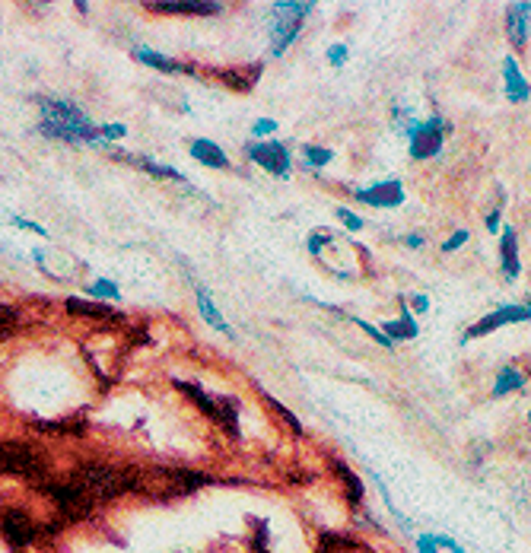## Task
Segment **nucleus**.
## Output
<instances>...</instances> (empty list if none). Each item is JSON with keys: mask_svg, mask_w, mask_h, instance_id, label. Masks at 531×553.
Segmentation results:
<instances>
[{"mask_svg": "<svg viewBox=\"0 0 531 553\" xmlns=\"http://www.w3.org/2000/svg\"><path fill=\"white\" fill-rule=\"evenodd\" d=\"M39 131L45 137L64 140V144H86V147L105 144L102 131L93 124V118L86 115L80 105L58 99V96L39 99Z\"/></svg>", "mask_w": 531, "mask_h": 553, "instance_id": "nucleus-1", "label": "nucleus"}, {"mask_svg": "<svg viewBox=\"0 0 531 553\" xmlns=\"http://www.w3.org/2000/svg\"><path fill=\"white\" fill-rule=\"evenodd\" d=\"M70 484L83 496L96 503H112V499L131 493V465H109V461H80L70 471Z\"/></svg>", "mask_w": 531, "mask_h": 553, "instance_id": "nucleus-2", "label": "nucleus"}, {"mask_svg": "<svg viewBox=\"0 0 531 553\" xmlns=\"http://www.w3.org/2000/svg\"><path fill=\"white\" fill-rule=\"evenodd\" d=\"M210 484L207 474H194L188 468H137L131 465V493L150 496V499H175L188 496L198 487Z\"/></svg>", "mask_w": 531, "mask_h": 553, "instance_id": "nucleus-3", "label": "nucleus"}, {"mask_svg": "<svg viewBox=\"0 0 531 553\" xmlns=\"http://www.w3.org/2000/svg\"><path fill=\"white\" fill-rule=\"evenodd\" d=\"M0 474L29 480V484H45L48 458L26 439H0Z\"/></svg>", "mask_w": 531, "mask_h": 553, "instance_id": "nucleus-4", "label": "nucleus"}, {"mask_svg": "<svg viewBox=\"0 0 531 553\" xmlns=\"http://www.w3.org/2000/svg\"><path fill=\"white\" fill-rule=\"evenodd\" d=\"M64 528L61 519L55 522H39L32 512L26 509H7L4 515H0V531H4V538L13 550H29L35 547L39 541H48V538H55V534Z\"/></svg>", "mask_w": 531, "mask_h": 553, "instance_id": "nucleus-5", "label": "nucleus"}, {"mask_svg": "<svg viewBox=\"0 0 531 553\" xmlns=\"http://www.w3.org/2000/svg\"><path fill=\"white\" fill-rule=\"evenodd\" d=\"M39 490L51 499V506H55L58 519L64 525L70 522H86L93 515V499L83 496L70 480H45V484H39Z\"/></svg>", "mask_w": 531, "mask_h": 553, "instance_id": "nucleus-6", "label": "nucleus"}, {"mask_svg": "<svg viewBox=\"0 0 531 553\" xmlns=\"http://www.w3.org/2000/svg\"><path fill=\"white\" fill-rule=\"evenodd\" d=\"M312 4H274L268 13V32H271V55L280 58L287 51L299 29H303V20L309 16Z\"/></svg>", "mask_w": 531, "mask_h": 553, "instance_id": "nucleus-7", "label": "nucleus"}, {"mask_svg": "<svg viewBox=\"0 0 531 553\" xmlns=\"http://www.w3.org/2000/svg\"><path fill=\"white\" fill-rule=\"evenodd\" d=\"M172 385L179 388L185 398H191L194 404H198L210 420L220 423L229 436H239V407H236V401H229V398H214V395H207L204 388L188 385V382H179V379H175Z\"/></svg>", "mask_w": 531, "mask_h": 553, "instance_id": "nucleus-8", "label": "nucleus"}, {"mask_svg": "<svg viewBox=\"0 0 531 553\" xmlns=\"http://www.w3.org/2000/svg\"><path fill=\"white\" fill-rule=\"evenodd\" d=\"M449 131V124L442 118L430 121H411L407 124V140H411V156L414 159H430L442 147V134Z\"/></svg>", "mask_w": 531, "mask_h": 553, "instance_id": "nucleus-9", "label": "nucleus"}, {"mask_svg": "<svg viewBox=\"0 0 531 553\" xmlns=\"http://www.w3.org/2000/svg\"><path fill=\"white\" fill-rule=\"evenodd\" d=\"M249 156L261 169H268L271 175L290 178V153L280 140H264V144H249Z\"/></svg>", "mask_w": 531, "mask_h": 553, "instance_id": "nucleus-10", "label": "nucleus"}, {"mask_svg": "<svg viewBox=\"0 0 531 553\" xmlns=\"http://www.w3.org/2000/svg\"><path fill=\"white\" fill-rule=\"evenodd\" d=\"M528 318H531L528 306H503L497 312L484 315L481 321H474V325L465 331V341H474V337H481V334H490V331H497L503 325H516V321H528Z\"/></svg>", "mask_w": 531, "mask_h": 553, "instance_id": "nucleus-11", "label": "nucleus"}, {"mask_svg": "<svg viewBox=\"0 0 531 553\" xmlns=\"http://www.w3.org/2000/svg\"><path fill=\"white\" fill-rule=\"evenodd\" d=\"M147 10L172 16H217L223 4H214V0H156V4H147Z\"/></svg>", "mask_w": 531, "mask_h": 553, "instance_id": "nucleus-12", "label": "nucleus"}, {"mask_svg": "<svg viewBox=\"0 0 531 553\" xmlns=\"http://www.w3.org/2000/svg\"><path fill=\"white\" fill-rule=\"evenodd\" d=\"M353 198L363 201V204H373V207H398V204H404V188H401V182H382V185H373L366 191L353 188Z\"/></svg>", "mask_w": 531, "mask_h": 553, "instance_id": "nucleus-13", "label": "nucleus"}, {"mask_svg": "<svg viewBox=\"0 0 531 553\" xmlns=\"http://www.w3.org/2000/svg\"><path fill=\"white\" fill-rule=\"evenodd\" d=\"M528 26H531V4H512L506 7V32L516 48L525 45L528 39Z\"/></svg>", "mask_w": 531, "mask_h": 553, "instance_id": "nucleus-14", "label": "nucleus"}, {"mask_svg": "<svg viewBox=\"0 0 531 553\" xmlns=\"http://www.w3.org/2000/svg\"><path fill=\"white\" fill-rule=\"evenodd\" d=\"M214 77H220L229 89H239V93H249L255 86V80L261 77V67L249 64V67H229V70H214Z\"/></svg>", "mask_w": 531, "mask_h": 553, "instance_id": "nucleus-15", "label": "nucleus"}, {"mask_svg": "<svg viewBox=\"0 0 531 553\" xmlns=\"http://www.w3.org/2000/svg\"><path fill=\"white\" fill-rule=\"evenodd\" d=\"M500 261H503V274L506 280H516L522 264H519V242H516V229L506 226L503 229V242H500Z\"/></svg>", "mask_w": 531, "mask_h": 553, "instance_id": "nucleus-16", "label": "nucleus"}, {"mask_svg": "<svg viewBox=\"0 0 531 553\" xmlns=\"http://www.w3.org/2000/svg\"><path fill=\"white\" fill-rule=\"evenodd\" d=\"M191 156L198 159V163H204V166H210V169H226L229 166V159H226V153L214 144V140H194L191 144Z\"/></svg>", "mask_w": 531, "mask_h": 553, "instance_id": "nucleus-17", "label": "nucleus"}, {"mask_svg": "<svg viewBox=\"0 0 531 553\" xmlns=\"http://www.w3.org/2000/svg\"><path fill=\"white\" fill-rule=\"evenodd\" d=\"M134 58H137L140 64H147V67L163 70V74H188V67H185L182 61L159 55V51H153V48H137V51H134Z\"/></svg>", "mask_w": 531, "mask_h": 553, "instance_id": "nucleus-18", "label": "nucleus"}, {"mask_svg": "<svg viewBox=\"0 0 531 553\" xmlns=\"http://www.w3.org/2000/svg\"><path fill=\"white\" fill-rule=\"evenodd\" d=\"M503 77H506V96L512 102H525L528 99V83L522 77V70L516 64V58H506L503 61Z\"/></svg>", "mask_w": 531, "mask_h": 553, "instance_id": "nucleus-19", "label": "nucleus"}, {"mask_svg": "<svg viewBox=\"0 0 531 553\" xmlns=\"http://www.w3.org/2000/svg\"><path fill=\"white\" fill-rule=\"evenodd\" d=\"M194 296H198V306H201V315H204L207 325H210V328H217L220 334H229V337H233V328H229L226 321L220 318V309L214 306V299H210V293H207L204 287H198V290H194Z\"/></svg>", "mask_w": 531, "mask_h": 553, "instance_id": "nucleus-20", "label": "nucleus"}, {"mask_svg": "<svg viewBox=\"0 0 531 553\" xmlns=\"http://www.w3.org/2000/svg\"><path fill=\"white\" fill-rule=\"evenodd\" d=\"M67 312L80 315V318H96V321H115L118 318V312L96 306V302H86V299H67Z\"/></svg>", "mask_w": 531, "mask_h": 553, "instance_id": "nucleus-21", "label": "nucleus"}, {"mask_svg": "<svg viewBox=\"0 0 531 553\" xmlns=\"http://www.w3.org/2000/svg\"><path fill=\"white\" fill-rule=\"evenodd\" d=\"M318 553H369V550L353 538H341V534H322Z\"/></svg>", "mask_w": 531, "mask_h": 553, "instance_id": "nucleus-22", "label": "nucleus"}, {"mask_svg": "<svg viewBox=\"0 0 531 553\" xmlns=\"http://www.w3.org/2000/svg\"><path fill=\"white\" fill-rule=\"evenodd\" d=\"M525 385V376L516 369V366H506L497 382H493V395H509V391H519Z\"/></svg>", "mask_w": 531, "mask_h": 553, "instance_id": "nucleus-23", "label": "nucleus"}, {"mask_svg": "<svg viewBox=\"0 0 531 553\" xmlns=\"http://www.w3.org/2000/svg\"><path fill=\"white\" fill-rule=\"evenodd\" d=\"M382 334L388 337V341H404V337H417V325H414V318L411 315H404L401 321H385L382 325Z\"/></svg>", "mask_w": 531, "mask_h": 553, "instance_id": "nucleus-24", "label": "nucleus"}, {"mask_svg": "<svg viewBox=\"0 0 531 553\" xmlns=\"http://www.w3.org/2000/svg\"><path fill=\"white\" fill-rule=\"evenodd\" d=\"M131 163H134V166H140L144 172H150V175H159V178H172V182H182V185H188V178H185L179 169H172V166H159V163H153V159H134V156H131Z\"/></svg>", "mask_w": 531, "mask_h": 553, "instance_id": "nucleus-25", "label": "nucleus"}, {"mask_svg": "<svg viewBox=\"0 0 531 553\" xmlns=\"http://www.w3.org/2000/svg\"><path fill=\"white\" fill-rule=\"evenodd\" d=\"M334 471L341 474L344 487H347V499H350V503H360V499H363V484L357 480V474H353L347 465H341V461H334Z\"/></svg>", "mask_w": 531, "mask_h": 553, "instance_id": "nucleus-26", "label": "nucleus"}, {"mask_svg": "<svg viewBox=\"0 0 531 553\" xmlns=\"http://www.w3.org/2000/svg\"><path fill=\"white\" fill-rule=\"evenodd\" d=\"M16 328H20V312H16L13 306H7V302H0V341L10 337Z\"/></svg>", "mask_w": 531, "mask_h": 553, "instance_id": "nucleus-27", "label": "nucleus"}, {"mask_svg": "<svg viewBox=\"0 0 531 553\" xmlns=\"http://www.w3.org/2000/svg\"><path fill=\"white\" fill-rule=\"evenodd\" d=\"M264 401H268V407L274 410V414H277V417H280L283 423H287V426H290V430H293L296 436H303V423H299V420H296V417L290 414V410H287V407H283L280 401H274V398L268 395V391H264Z\"/></svg>", "mask_w": 531, "mask_h": 553, "instance_id": "nucleus-28", "label": "nucleus"}, {"mask_svg": "<svg viewBox=\"0 0 531 553\" xmlns=\"http://www.w3.org/2000/svg\"><path fill=\"white\" fill-rule=\"evenodd\" d=\"M45 433H83V420H70V423H35Z\"/></svg>", "mask_w": 531, "mask_h": 553, "instance_id": "nucleus-29", "label": "nucleus"}, {"mask_svg": "<svg viewBox=\"0 0 531 553\" xmlns=\"http://www.w3.org/2000/svg\"><path fill=\"white\" fill-rule=\"evenodd\" d=\"M90 293L93 296H105V299H121V293H118V287L112 280H93L90 283Z\"/></svg>", "mask_w": 531, "mask_h": 553, "instance_id": "nucleus-30", "label": "nucleus"}, {"mask_svg": "<svg viewBox=\"0 0 531 553\" xmlns=\"http://www.w3.org/2000/svg\"><path fill=\"white\" fill-rule=\"evenodd\" d=\"M303 156L309 159L312 166H328L331 163V150H322V147H303Z\"/></svg>", "mask_w": 531, "mask_h": 553, "instance_id": "nucleus-31", "label": "nucleus"}, {"mask_svg": "<svg viewBox=\"0 0 531 553\" xmlns=\"http://www.w3.org/2000/svg\"><path fill=\"white\" fill-rule=\"evenodd\" d=\"M338 217H341V223L350 229V233H357V229H363V220L357 217V213H350L347 207H338Z\"/></svg>", "mask_w": 531, "mask_h": 553, "instance_id": "nucleus-32", "label": "nucleus"}, {"mask_svg": "<svg viewBox=\"0 0 531 553\" xmlns=\"http://www.w3.org/2000/svg\"><path fill=\"white\" fill-rule=\"evenodd\" d=\"M252 553H268V525L258 522V538L252 541Z\"/></svg>", "mask_w": 531, "mask_h": 553, "instance_id": "nucleus-33", "label": "nucleus"}, {"mask_svg": "<svg viewBox=\"0 0 531 553\" xmlns=\"http://www.w3.org/2000/svg\"><path fill=\"white\" fill-rule=\"evenodd\" d=\"M102 140H118V137H125L128 134V128L125 124H102Z\"/></svg>", "mask_w": 531, "mask_h": 553, "instance_id": "nucleus-34", "label": "nucleus"}, {"mask_svg": "<svg viewBox=\"0 0 531 553\" xmlns=\"http://www.w3.org/2000/svg\"><path fill=\"white\" fill-rule=\"evenodd\" d=\"M274 131H277V121H271V118H261V121H255V128H252V134H255V137L274 134Z\"/></svg>", "mask_w": 531, "mask_h": 553, "instance_id": "nucleus-35", "label": "nucleus"}, {"mask_svg": "<svg viewBox=\"0 0 531 553\" xmlns=\"http://www.w3.org/2000/svg\"><path fill=\"white\" fill-rule=\"evenodd\" d=\"M13 226H20V229H29V233H39V236H48V233H45V226L32 223V220H23V217H13Z\"/></svg>", "mask_w": 531, "mask_h": 553, "instance_id": "nucleus-36", "label": "nucleus"}, {"mask_svg": "<svg viewBox=\"0 0 531 553\" xmlns=\"http://www.w3.org/2000/svg\"><path fill=\"white\" fill-rule=\"evenodd\" d=\"M468 242V233H465V229H462V233H455L446 245H442V252H455V248H462Z\"/></svg>", "mask_w": 531, "mask_h": 553, "instance_id": "nucleus-37", "label": "nucleus"}, {"mask_svg": "<svg viewBox=\"0 0 531 553\" xmlns=\"http://www.w3.org/2000/svg\"><path fill=\"white\" fill-rule=\"evenodd\" d=\"M328 58H331V64H338V67H341V64H344V58H347V48H344V45H334V48L328 51Z\"/></svg>", "mask_w": 531, "mask_h": 553, "instance_id": "nucleus-38", "label": "nucleus"}, {"mask_svg": "<svg viewBox=\"0 0 531 553\" xmlns=\"http://www.w3.org/2000/svg\"><path fill=\"white\" fill-rule=\"evenodd\" d=\"M417 547H420V553H439L436 550V541L430 538V534H423V538L417 541Z\"/></svg>", "mask_w": 531, "mask_h": 553, "instance_id": "nucleus-39", "label": "nucleus"}, {"mask_svg": "<svg viewBox=\"0 0 531 553\" xmlns=\"http://www.w3.org/2000/svg\"><path fill=\"white\" fill-rule=\"evenodd\" d=\"M487 229H490V233H497V229H500V210H493L487 217Z\"/></svg>", "mask_w": 531, "mask_h": 553, "instance_id": "nucleus-40", "label": "nucleus"}, {"mask_svg": "<svg viewBox=\"0 0 531 553\" xmlns=\"http://www.w3.org/2000/svg\"><path fill=\"white\" fill-rule=\"evenodd\" d=\"M414 309L417 312H427L430 309V299L427 296H414Z\"/></svg>", "mask_w": 531, "mask_h": 553, "instance_id": "nucleus-41", "label": "nucleus"}, {"mask_svg": "<svg viewBox=\"0 0 531 553\" xmlns=\"http://www.w3.org/2000/svg\"><path fill=\"white\" fill-rule=\"evenodd\" d=\"M407 245H411V248H420V245H423V239H420V236H407Z\"/></svg>", "mask_w": 531, "mask_h": 553, "instance_id": "nucleus-42", "label": "nucleus"}, {"mask_svg": "<svg viewBox=\"0 0 531 553\" xmlns=\"http://www.w3.org/2000/svg\"><path fill=\"white\" fill-rule=\"evenodd\" d=\"M528 309H531V302H528Z\"/></svg>", "mask_w": 531, "mask_h": 553, "instance_id": "nucleus-43", "label": "nucleus"}, {"mask_svg": "<svg viewBox=\"0 0 531 553\" xmlns=\"http://www.w3.org/2000/svg\"><path fill=\"white\" fill-rule=\"evenodd\" d=\"M528 420H531V414H528Z\"/></svg>", "mask_w": 531, "mask_h": 553, "instance_id": "nucleus-44", "label": "nucleus"}]
</instances>
